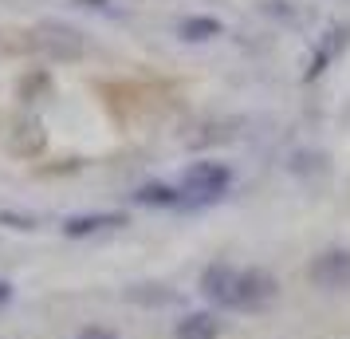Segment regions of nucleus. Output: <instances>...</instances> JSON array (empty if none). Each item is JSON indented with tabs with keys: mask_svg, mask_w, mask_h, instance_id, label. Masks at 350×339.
<instances>
[{
	"mask_svg": "<svg viewBox=\"0 0 350 339\" xmlns=\"http://www.w3.org/2000/svg\"><path fill=\"white\" fill-rule=\"evenodd\" d=\"M280 300V280L268 268H240L237 280V312H264Z\"/></svg>",
	"mask_w": 350,
	"mask_h": 339,
	"instance_id": "7ed1b4c3",
	"label": "nucleus"
},
{
	"mask_svg": "<svg viewBox=\"0 0 350 339\" xmlns=\"http://www.w3.org/2000/svg\"><path fill=\"white\" fill-rule=\"evenodd\" d=\"M237 280H240V268L237 264H228V260H213L201 280H197V288L205 296L213 307H221V312H237Z\"/></svg>",
	"mask_w": 350,
	"mask_h": 339,
	"instance_id": "20e7f679",
	"label": "nucleus"
},
{
	"mask_svg": "<svg viewBox=\"0 0 350 339\" xmlns=\"http://www.w3.org/2000/svg\"><path fill=\"white\" fill-rule=\"evenodd\" d=\"M71 4H79V8H95V12H107L114 0H71Z\"/></svg>",
	"mask_w": 350,
	"mask_h": 339,
	"instance_id": "f8f14e48",
	"label": "nucleus"
},
{
	"mask_svg": "<svg viewBox=\"0 0 350 339\" xmlns=\"http://www.w3.org/2000/svg\"><path fill=\"white\" fill-rule=\"evenodd\" d=\"M8 300H12V284H8V280H0V307L8 304Z\"/></svg>",
	"mask_w": 350,
	"mask_h": 339,
	"instance_id": "ddd939ff",
	"label": "nucleus"
},
{
	"mask_svg": "<svg viewBox=\"0 0 350 339\" xmlns=\"http://www.w3.org/2000/svg\"><path fill=\"white\" fill-rule=\"evenodd\" d=\"M347 40H350V28L347 24H331L327 32L315 40V51L307 55V71H303V79H319L327 67L342 55V48H347Z\"/></svg>",
	"mask_w": 350,
	"mask_h": 339,
	"instance_id": "423d86ee",
	"label": "nucleus"
},
{
	"mask_svg": "<svg viewBox=\"0 0 350 339\" xmlns=\"http://www.w3.org/2000/svg\"><path fill=\"white\" fill-rule=\"evenodd\" d=\"M221 32H224V24L217 16H185L177 24V36L185 44H208V40H217Z\"/></svg>",
	"mask_w": 350,
	"mask_h": 339,
	"instance_id": "1a4fd4ad",
	"label": "nucleus"
},
{
	"mask_svg": "<svg viewBox=\"0 0 350 339\" xmlns=\"http://www.w3.org/2000/svg\"><path fill=\"white\" fill-rule=\"evenodd\" d=\"M307 280L323 292H350V249H323L307 264Z\"/></svg>",
	"mask_w": 350,
	"mask_h": 339,
	"instance_id": "f03ea898",
	"label": "nucleus"
},
{
	"mask_svg": "<svg viewBox=\"0 0 350 339\" xmlns=\"http://www.w3.org/2000/svg\"><path fill=\"white\" fill-rule=\"evenodd\" d=\"M75 339H118V336H114L111 327H103V323H87Z\"/></svg>",
	"mask_w": 350,
	"mask_h": 339,
	"instance_id": "9d476101",
	"label": "nucleus"
},
{
	"mask_svg": "<svg viewBox=\"0 0 350 339\" xmlns=\"http://www.w3.org/2000/svg\"><path fill=\"white\" fill-rule=\"evenodd\" d=\"M177 190L185 197V210L213 205V201H221V197L232 190V166H228V162H217V158L193 162V166H185Z\"/></svg>",
	"mask_w": 350,
	"mask_h": 339,
	"instance_id": "f257e3e1",
	"label": "nucleus"
},
{
	"mask_svg": "<svg viewBox=\"0 0 350 339\" xmlns=\"http://www.w3.org/2000/svg\"><path fill=\"white\" fill-rule=\"evenodd\" d=\"M0 221L12 229H36V217H20V213H0Z\"/></svg>",
	"mask_w": 350,
	"mask_h": 339,
	"instance_id": "9b49d317",
	"label": "nucleus"
},
{
	"mask_svg": "<svg viewBox=\"0 0 350 339\" xmlns=\"http://www.w3.org/2000/svg\"><path fill=\"white\" fill-rule=\"evenodd\" d=\"M130 217L118 210H98V213H71L59 233L71 237V241H83V237H98V233H111V229H126Z\"/></svg>",
	"mask_w": 350,
	"mask_h": 339,
	"instance_id": "39448f33",
	"label": "nucleus"
},
{
	"mask_svg": "<svg viewBox=\"0 0 350 339\" xmlns=\"http://www.w3.org/2000/svg\"><path fill=\"white\" fill-rule=\"evenodd\" d=\"M221 331L217 312H185L174 327V339H221Z\"/></svg>",
	"mask_w": 350,
	"mask_h": 339,
	"instance_id": "6e6552de",
	"label": "nucleus"
},
{
	"mask_svg": "<svg viewBox=\"0 0 350 339\" xmlns=\"http://www.w3.org/2000/svg\"><path fill=\"white\" fill-rule=\"evenodd\" d=\"M130 201H134V205H146V210H181V205H185L181 190L170 186V181H146V186H138V190L130 194Z\"/></svg>",
	"mask_w": 350,
	"mask_h": 339,
	"instance_id": "0eeeda50",
	"label": "nucleus"
}]
</instances>
